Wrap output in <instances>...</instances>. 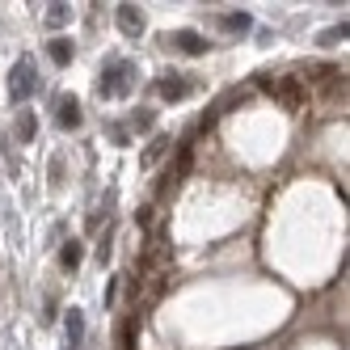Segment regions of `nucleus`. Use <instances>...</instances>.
Segmentation results:
<instances>
[{"instance_id":"3","label":"nucleus","mask_w":350,"mask_h":350,"mask_svg":"<svg viewBox=\"0 0 350 350\" xmlns=\"http://www.w3.org/2000/svg\"><path fill=\"white\" fill-rule=\"evenodd\" d=\"M262 89H270L287 110H299L304 106V85H299V77H279V81H262Z\"/></svg>"},{"instance_id":"2","label":"nucleus","mask_w":350,"mask_h":350,"mask_svg":"<svg viewBox=\"0 0 350 350\" xmlns=\"http://www.w3.org/2000/svg\"><path fill=\"white\" fill-rule=\"evenodd\" d=\"M34 89H38V68H34L30 55H21V59L13 64V72H9V102H13V106L30 102Z\"/></svg>"},{"instance_id":"8","label":"nucleus","mask_w":350,"mask_h":350,"mask_svg":"<svg viewBox=\"0 0 350 350\" xmlns=\"http://www.w3.org/2000/svg\"><path fill=\"white\" fill-rule=\"evenodd\" d=\"M55 118H59V127H64V131H77V127H81V118H85V114H81V102H77V97H64Z\"/></svg>"},{"instance_id":"12","label":"nucleus","mask_w":350,"mask_h":350,"mask_svg":"<svg viewBox=\"0 0 350 350\" xmlns=\"http://www.w3.org/2000/svg\"><path fill=\"white\" fill-rule=\"evenodd\" d=\"M219 26H224V30H232V34H245V30H249V17H245V13H224V17H219Z\"/></svg>"},{"instance_id":"9","label":"nucleus","mask_w":350,"mask_h":350,"mask_svg":"<svg viewBox=\"0 0 350 350\" xmlns=\"http://www.w3.org/2000/svg\"><path fill=\"white\" fill-rule=\"evenodd\" d=\"M34 131H38L34 110H21V114H17V139H21V144H30V139H34Z\"/></svg>"},{"instance_id":"17","label":"nucleus","mask_w":350,"mask_h":350,"mask_svg":"<svg viewBox=\"0 0 350 350\" xmlns=\"http://www.w3.org/2000/svg\"><path fill=\"white\" fill-rule=\"evenodd\" d=\"M165 144H169V139H152V148H148V152H144V161H148V165H152V161H157V157L165 152Z\"/></svg>"},{"instance_id":"15","label":"nucleus","mask_w":350,"mask_h":350,"mask_svg":"<svg viewBox=\"0 0 350 350\" xmlns=\"http://www.w3.org/2000/svg\"><path fill=\"white\" fill-rule=\"evenodd\" d=\"M110 254H114V245H110V232H106L102 241H97V262L106 266V262H110Z\"/></svg>"},{"instance_id":"16","label":"nucleus","mask_w":350,"mask_h":350,"mask_svg":"<svg viewBox=\"0 0 350 350\" xmlns=\"http://www.w3.org/2000/svg\"><path fill=\"white\" fill-rule=\"evenodd\" d=\"M338 38H346V21H342V26H334V30H325V34H321V42H325V46H334Z\"/></svg>"},{"instance_id":"13","label":"nucleus","mask_w":350,"mask_h":350,"mask_svg":"<svg viewBox=\"0 0 350 350\" xmlns=\"http://www.w3.org/2000/svg\"><path fill=\"white\" fill-rule=\"evenodd\" d=\"M68 17H72V9H68V5H51V13H46V26H64Z\"/></svg>"},{"instance_id":"6","label":"nucleus","mask_w":350,"mask_h":350,"mask_svg":"<svg viewBox=\"0 0 350 350\" xmlns=\"http://www.w3.org/2000/svg\"><path fill=\"white\" fill-rule=\"evenodd\" d=\"M157 89H161L165 102H182V97H190V93H194V81H186V77H165Z\"/></svg>"},{"instance_id":"10","label":"nucleus","mask_w":350,"mask_h":350,"mask_svg":"<svg viewBox=\"0 0 350 350\" xmlns=\"http://www.w3.org/2000/svg\"><path fill=\"white\" fill-rule=\"evenodd\" d=\"M81 258H85L81 241H68V245L59 249V266H64V270H77V266H81Z\"/></svg>"},{"instance_id":"5","label":"nucleus","mask_w":350,"mask_h":350,"mask_svg":"<svg viewBox=\"0 0 350 350\" xmlns=\"http://www.w3.org/2000/svg\"><path fill=\"white\" fill-rule=\"evenodd\" d=\"M118 30L127 38H139L144 34V13L135 5H118Z\"/></svg>"},{"instance_id":"4","label":"nucleus","mask_w":350,"mask_h":350,"mask_svg":"<svg viewBox=\"0 0 350 350\" xmlns=\"http://www.w3.org/2000/svg\"><path fill=\"white\" fill-rule=\"evenodd\" d=\"M169 42L178 46V51H186V55H207V46H211V42H207L203 34H198V30H178Z\"/></svg>"},{"instance_id":"11","label":"nucleus","mask_w":350,"mask_h":350,"mask_svg":"<svg viewBox=\"0 0 350 350\" xmlns=\"http://www.w3.org/2000/svg\"><path fill=\"white\" fill-rule=\"evenodd\" d=\"M46 51H51V59H55L59 68H68V64H72V38H51V46H46Z\"/></svg>"},{"instance_id":"14","label":"nucleus","mask_w":350,"mask_h":350,"mask_svg":"<svg viewBox=\"0 0 350 350\" xmlns=\"http://www.w3.org/2000/svg\"><path fill=\"white\" fill-rule=\"evenodd\" d=\"M131 122H135V131H152L157 114H152V110H135V118H131Z\"/></svg>"},{"instance_id":"1","label":"nucleus","mask_w":350,"mask_h":350,"mask_svg":"<svg viewBox=\"0 0 350 350\" xmlns=\"http://www.w3.org/2000/svg\"><path fill=\"white\" fill-rule=\"evenodd\" d=\"M135 85V64L131 59H106L102 77H97V93L102 97H127Z\"/></svg>"},{"instance_id":"7","label":"nucleus","mask_w":350,"mask_h":350,"mask_svg":"<svg viewBox=\"0 0 350 350\" xmlns=\"http://www.w3.org/2000/svg\"><path fill=\"white\" fill-rule=\"evenodd\" d=\"M64 329H68V346L81 350V346H85V312H81V308H68Z\"/></svg>"}]
</instances>
